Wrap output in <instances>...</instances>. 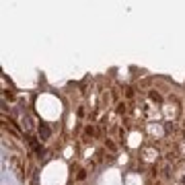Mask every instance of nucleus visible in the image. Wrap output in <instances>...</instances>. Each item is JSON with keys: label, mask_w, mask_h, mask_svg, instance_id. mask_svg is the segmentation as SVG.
<instances>
[{"label": "nucleus", "mask_w": 185, "mask_h": 185, "mask_svg": "<svg viewBox=\"0 0 185 185\" xmlns=\"http://www.w3.org/2000/svg\"><path fill=\"white\" fill-rule=\"evenodd\" d=\"M49 136H52L49 125H48V123H41V125H39V138H41V140H48Z\"/></svg>", "instance_id": "f257e3e1"}, {"label": "nucleus", "mask_w": 185, "mask_h": 185, "mask_svg": "<svg viewBox=\"0 0 185 185\" xmlns=\"http://www.w3.org/2000/svg\"><path fill=\"white\" fill-rule=\"evenodd\" d=\"M23 128H25L27 132H31V128H33V125H31V119H29V117H23Z\"/></svg>", "instance_id": "f03ea898"}]
</instances>
